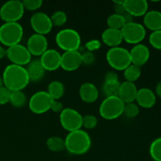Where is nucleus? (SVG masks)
<instances>
[{
  "label": "nucleus",
  "instance_id": "1",
  "mask_svg": "<svg viewBox=\"0 0 161 161\" xmlns=\"http://www.w3.org/2000/svg\"><path fill=\"white\" fill-rule=\"evenodd\" d=\"M2 78L4 86L10 91H23L30 83L26 68L13 64L5 68Z\"/></svg>",
  "mask_w": 161,
  "mask_h": 161
},
{
  "label": "nucleus",
  "instance_id": "2",
  "mask_svg": "<svg viewBox=\"0 0 161 161\" xmlns=\"http://www.w3.org/2000/svg\"><path fill=\"white\" fill-rule=\"evenodd\" d=\"M65 149L72 155H83L91 147V138L85 130H80L69 132L64 138Z\"/></svg>",
  "mask_w": 161,
  "mask_h": 161
},
{
  "label": "nucleus",
  "instance_id": "3",
  "mask_svg": "<svg viewBox=\"0 0 161 161\" xmlns=\"http://www.w3.org/2000/svg\"><path fill=\"white\" fill-rule=\"evenodd\" d=\"M23 36V27L18 22H8L0 26V42L7 48L20 44Z\"/></svg>",
  "mask_w": 161,
  "mask_h": 161
},
{
  "label": "nucleus",
  "instance_id": "4",
  "mask_svg": "<svg viewBox=\"0 0 161 161\" xmlns=\"http://www.w3.org/2000/svg\"><path fill=\"white\" fill-rule=\"evenodd\" d=\"M55 41L58 47L64 52L77 51L81 46L80 33L72 28H64L58 31Z\"/></svg>",
  "mask_w": 161,
  "mask_h": 161
},
{
  "label": "nucleus",
  "instance_id": "5",
  "mask_svg": "<svg viewBox=\"0 0 161 161\" xmlns=\"http://www.w3.org/2000/svg\"><path fill=\"white\" fill-rule=\"evenodd\" d=\"M124 103L118 96L105 97L99 107V114L106 120H113L124 114Z\"/></svg>",
  "mask_w": 161,
  "mask_h": 161
},
{
  "label": "nucleus",
  "instance_id": "6",
  "mask_svg": "<svg viewBox=\"0 0 161 161\" xmlns=\"http://www.w3.org/2000/svg\"><path fill=\"white\" fill-rule=\"evenodd\" d=\"M105 57L108 65L116 71H124L131 64L130 51L124 47L110 48Z\"/></svg>",
  "mask_w": 161,
  "mask_h": 161
},
{
  "label": "nucleus",
  "instance_id": "7",
  "mask_svg": "<svg viewBox=\"0 0 161 161\" xmlns=\"http://www.w3.org/2000/svg\"><path fill=\"white\" fill-rule=\"evenodd\" d=\"M22 1L10 0L6 2L0 8V18L5 22H18L25 14Z\"/></svg>",
  "mask_w": 161,
  "mask_h": 161
},
{
  "label": "nucleus",
  "instance_id": "8",
  "mask_svg": "<svg viewBox=\"0 0 161 161\" xmlns=\"http://www.w3.org/2000/svg\"><path fill=\"white\" fill-rule=\"evenodd\" d=\"M120 31L123 40L134 46L141 43L146 36V30L143 25L135 21L126 24Z\"/></svg>",
  "mask_w": 161,
  "mask_h": 161
},
{
  "label": "nucleus",
  "instance_id": "9",
  "mask_svg": "<svg viewBox=\"0 0 161 161\" xmlns=\"http://www.w3.org/2000/svg\"><path fill=\"white\" fill-rule=\"evenodd\" d=\"M59 119L61 127L68 132L80 130L83 127V116L72 108H64L60 113Z\"/></svg>",
  "mask_w": 161,
  "mask_h": 161
},
{
  "label": "nucleus",
  "instance_id": "10",
  "mask_svg": "<svg viewBox=\"0 0 161 161\" xmlns=\"http://www.w3.org/2000/svg\"><path fill=\"white\" fill-rule=\"evenodd\" d=\"M53 101L47 91H37L30 97V100L28 101V108L30 111L35 114H44L50 110Z\"/></svg>",
  "mask_w": 161,
  "mask_h": 161
},
{
  "label": "nucleus",
  "instance_id": "11",
  "mask_svg": "<svg viewBox=\"0 0 161 161\" xmlns=\"http://www.w3.org/2000/svg\"><path fill=\"white\" fill-rule=\"evenodd\" d=\"M6 57L11 64L25 67L31 62L32 56L27 49L26 46L20 43L8 47L6 49Z\"/></svg>",
  "mask_w": 161,
  "mask_h": 161
},
{
  "label": "nucleus",
  "instance_id": "12",
  "mask_svg": "<svg viewBox=\"0 0 161 161\" xmlns=\"http://www.w3.org/2000/svg\"><path fill=\"white\" fill-rule=\"evenodd\" d=\"M30 25L36 34H49L53 28L50 17L43 12H36L31 15L30 18Z\"/></svg>",
  "mask_w": 161,
  "mask_h": 161
},
{
  "label": "nucleus",
  "instance_id": "13",
  "mask_svg": "<svg viewBox=\"0 0 161 161\" xmlns=\"http://www.w3.org/2000/svg\"><path fill=\"white\" fill-rule=\"evenodd\" d=\"M26 47L31 56L40 57L48 50V41L45 36L35 33L28 39Z\"/></svg>",
  "mask_w": 161,
  "mask_h": 161
},
{
  "label": "nucleus",
  "instance_id": "14",
  "mask_svg": "<svg viewBox=\"0 0 161 161\" xmlns=\"http://www.w3.org/2000/svg\"><path fill=\"white\" fill-rule=\"evenodd\" d=\"M41 64L46 72H53L61 68V54L54 49H48L39 58Z\"/></svg>",
  "mask_w": 161,
  "mask_h": 161
},
{
  "label": "nucleus",
  "instance_id": "15",
  "mask_svg": "<svg viewBox=\"0 0 161 161\" xmlns=\"http://www.w3.org/2000/svg\"><path fill=\"white\" fill-rule=\"evenodd\" d=\"M82 64V53L79 50L64 52L61 54V68L65 72H74Z\"/></svg>",
  "mask_w": 161,
  "mask_h": 161
},
{
  "label": "nucleus",
  "instance_id": "16",
  "mask_svg": "<svg viewBox=\"0 0 161 161\" xmlns=\"http://www.w3.org/2000/svg\"><path fill=\"white\" fill-rule=\"evenodd\" d=\"M131 64L142 67L148 62L150 57V51L147 46L144 44H137L129 50Z\"/></svg>",
  "mask_w": 161,
  "mask_h": 161
},
{
  "label": "nucleus",
  "instance_id": "17",
  "mask_svg": "<svg viewBox=\"0 0 161 161\" xmlns=\"http://www.w3.org/2000/svg\"><path fill=\"white\" fill-rule=\"evenodd\" d=\"M125 10L133 17H144L148 12L149 4L146 0H125Z\"/></svg>",
  "mask_w": 161,
  "mask_h": 161
},
{
  "label": "nucleus",
  "instance_id": "18",
  "mask_svg": "<svg viewBox=\"0 0 161 161\" xmlns=\"http://www.w3.org/2000/svg\"><path fill=\"white\" fill-rule=\"evenodd\" d=\"M135 101L139 107L143 108H150L155 105L157 97L152 90L147 87H143L138 90Z\"/></svg>",
  "mask_w": 161,
  "mask_h": 161
},
{
  "label": "nucleus",
  "instance_id": "19",
  "mask_svg": "<svg viewBox=\"0 0 161 161\" xmlns=\"http://www.w3.org/2000/svg\"><path fill=\"white\" fill-rule=\"evenodd\" d=\"M138 88L135 83L125 81L120 83L118 97L124 104L135 102L136 99Z\"/></svg>",
  "mask_w": 161,
  "mask_h": 161
},
{
  "label": "nucleus",
  "instance_id": "20",
  "mask_svg": "<svg viewBox=\"0 0 161 161\" xmlns=\"http://www.w3.org/2000/svg\"><path fill=\"white\" fill-rule=\"evenodd\" d=\"M80 97L83 102L87 104H91L97 100L99 96L98 90L97 86L92 83L86 82L80 86L79 91Z\"/></svg>",
  "mask_w": 161,
  "mask_h": 161
},
{
  "label": "nucleus",
  "instance_id": "21",
  "mask_svg": "<svg viewBox=\"0 0 161 161\" xmlns=\"http://www.w3.org/2000/svg\"><path fill=\"white\" fill-rule=\"evenodd\" d=\"M102 41L104 44L109 47L110 48L119 47L123 40L122 34L120 30L106 28L102 34Z\"/></svg>",
  "mask_w": 161,
  "mask_h": 161
},
{
  "label": "nucleus",
  "instance_id": "22",
  "mask_svg": "<svg viewBox=\"0 0 161 161\" xmlns=\"http://www.w3.org/2000/svg\"><path fill=\"white\" fill-rule=\"evenodd\" d=\"M26 70L30 82L33 83H37L42 80L46 73V70L41 64L39 59L31 60V62L27 65Z\"/></svg>",
  "mask_w": 161,
  "mask_h": 161
},
{
  "label": "nucleus",
  "instance_id": "23",
  "mask_svg": "<svg viewBox=\"0 0 161 161\" xmlns=\"http://www.w3.org/2000/svg\"><path fill=\"white\" fill-rule=\"evenodd\" d=\"M143 26L150 31L161 30V12L158 10L148 11L143 18Z\"/></svg>",
  "mask_w": 161,
  "mask_h": 161
},
{
  "label": "nucleus",
  "instance_id": "24",
  "mask_svg": "<svg viewBox=\"0 0 161 161\" xmlns=\"http://www.w3.org/2000/svg\"><path fill=\"white\" fill-rule=\"evenodd\" d=\"M47 93L53 100H59L64 94V86L61 81L53 80L47 86Z\"/></svg>",
  "mask_w": 161,
  "mask_h": 161
},
{
  "label": "nucleus",
  "instance_id": "25",
  "mask_svg": "<svg viewBox=\"0 0 161 161\" xmlns=\"http://www.w3.org/2000/svg\"><path fill=\"white\" fill-rule=\"evenodd\" d=\"M47 147L49 150L54 153L62 152L65 149V143L64 139L59 136H52L50 137L47 140Z\"/></svg>",
  "mask_w": 161,
  "mask_h": 161
},
{
  "label": "nucleus",
  "instance_id": "26",
  "mask_svg": "<svg viewBox=\"0 0 161 161\" xmlns=\"http://www.w3.org/2000/svg\"><path fill=\"white\" fill-rule=\"evenodd\" d=\"M142 75L141 67L135 64H130L125 70L124 71V77L125 81L135 83L140 78Z\"/></svg>",
  "mask_w": 161,
  "mask_h": 161
},
{
  "label": "nucleus",
  "instance_id": "27",
  "mask_svg": "<svg viewBox=\"0 0 161 161\" xmlns=\"http://www.w3.org/2000/svg\"><path fill=\"white\" fill-rule=\"evenodd\" d=\"M28 102L26 95L23 91H11L9 103L14 108H22Z\"/></svg>",
  "mask_w": 161,
  "mask_h": 161
},
{
  "label": "nucleus",
  "instance_id": "28",
  "mask_svg": "<svg viewBox=\"0 0 161 161\" xmlns=\"http://www.w3.org/2000/svg\"><path fill=\"white\" fill-rule=\"evenodd\" d=\"M106 23L108 28L116 30H121L126 24L124 17L119 14H115V13L108 16Z\"/></svg>",
  "mask_w": 161,
  "mask_h": 161
},
{
  "label": "nucleus",
  "instance_id": "29",
  "mask_svg": "<svg viewBox=\"0 0 161 161\" xmlns=\"http://www.w3.org/2000/svg\"><path fill=\"white\" fill-rule=\"evenodd\" d=\"M120 83L118 82H104L102 86V91L105 97L118 96Z\"/></svg>",
  "mask_w": 161,
  "mask_h": 161
},
{
  "label": "nucleus",
  "instance_id": "30",
  "mask_svg": "<svg viewBox=\"0 0 161 161\" xmlns=\"http://www.w3.org/2000/svg\"><path fill=\"white\" fill-rule=\"evenodd\" d=\"M149 154L154 161H161V137L157 138L149 146Z\"/></svg>",
  "mask_w": 161,
  "mask_h": 161
},
{
  "label": "nucleus",
  "instance_id": "31",
  "mask_svg": "<svg viewBox=\"0 0 161 161\" xmlns=\"http://www.w3.org/2000/svg\"><path fill=\"white\" fill-rule=\"evenodd\" d=\"M50 20H51L53 26L61 27L64 25H65V23L67 22V14H66L64 11H55V12L50 16Z\"/></svg>",
  "mask_w": 161,
  "mask_h": 161
},
{
  "label": "nucleus",
  "instance_id": "32",
  "mask_svg": "<svg viewBox=\"0 0 161 161\" xmlns=\"http://www.w3.org/2000/svg\"><path fill=\"white\" fill-rule=\"evenodd\" d=\"M139 106L135 102L124 104V114L128 118H135L139 114Z\"/></svg>",
  "mask_w": 161,
  "mask_h": 161
},
{
  "label": "nucleus",
  "instance_id": "33",
  "mask_svg": "<svg viewBox=\"0 0 161 161\" xmlns=\"http://www.w3.org/2000/svg\"><path fill=\"white\" fill-rule=\"evenodd\" d=\"M149 42L153 48L161 50V30L152 31L149 35Z\"/></svg>",
  "mask_w": 161,
  "mask_h": 161
},
{
  "label": "nucleus",
  "instance_id": "34",
  "mask_svg": "<svg viewBox=\"0 0 161 161\" xmlns=\"http://www.w3.org/2000/svg\"><path fill=\"white\" fill-rule=\"evenodd\" d=\"M97 125V119L94 115H86L83 116V127L87 130L94 129Z\"/></svg>",
  "mask_w": 161,
  "mask_h": 161
},
{
  "label": "nucleus",
  "instance_id": "35",
  "mask_svg": "<svg viewBox=\"0 0 161 161\" xmlns=\"http://www.w3.org/2000/svg\"><path fill=\"white\" fill-rule=\"evenodd\" d=\"M25 9L29 11H36L42 6V0H24L22 1Z\"/></svg>",
  "mask_w": 161,
  "mask_h": 161
},
{
  "label": "nucleus",
  "instance_id": "36",
  "mask_svg": "<svg viewBox=\"0 0 161 161\" xmlns=\"http://www.w3.org/2000/svg\"><path fill=\"white\" fill-rule=\"evenodd\" d=\"M101 47H102V42L96 39H91L85 43V48L86 49V51L92 52V53L99 50Z\"/></svg>",
  "mask_w": 161,
  "mask_h": 161
},
{
  "label": "nucleus",
  "instance_id": "37",
  "mask_svg": "<svg viewBox=\"0 0 161 161\" xmlns=\"http://www.w3.org/2000/svg\"><path fill=\"white\" fill-rule=\"evenodd\" d=\"M11 91L4 86L0 88V105H3L9 103Z\"/></svg>",
  "mask_w": 161,
  "mask_h": 161
},
{
  "label": "nucleus",
  "instance_id": "38",
  "mask_svg": "<svg viewBox=\"0 0 161 161\" xmlns=\"http://www.w3.org/2000/svg\"><path fill=\"white\" fill-rule=\"evenodd\" d=\"M95 61V56L94 53L89 51H86L82 53V63L85 65H91Z\"/></svg>",
  "mask_w": 161,
  "mask_h": 161
},
{
  "label": "nucleus",
  "instance_id": "39",
  "mask_svg": "<svg viewBox=\"0 0 161 161\" xmlns=\"http://www.w3.org/2000/svg\"><path fill=\"white\" fill-rule=\"evenodd\" d=\"M124 2L125 0H119V1H113L114 3V11L115 14L123 15L126 12L125 7H124Z\"/></svg>",
  "mask_w": 161,
  "mask_h": 161
},
{
  "label": "nucleus",
  "instance_id": "40",
  "mask_svg": "<svg viewBox=\"0 0 161 161\" xmlns=\"http://www.w3.org/2000/svg\"><path fill=\"white\" fill-rule=\"evenodd\" d=\"M64 109V105L62 102H60L59 100H53L52 102L51 106H50V110L55 113H61L62 110Z\"/></svg>",
  "mask_w": 161,
  "mask_h": 161
},
{
  "label": "nucleus",
  "instance_id": "41",
  "mask_svg": "<svg viewBox=\"0 0 161 161\" xmlns=\"http://www.w3.org/2000/svg\"><path fill=\"white\" fill-rule=\"evenodd\" d=\"M119 81V77L118 75L113 71H109L107 72L105 75V80L104 82H118Z\"/></svg>",
  "mask_w": 161,
  "mask_h": 161
},
{
  "label": "nucleus",
  "instance_id": "42",
  "mask_svg": "<svg viewBox=\"0 0 161 161\" xmlns=\"http://www.w3.org/2000/svg\"><path fill=\"white\" fill-rule=\"evenodd\" d=\"M159 97L161 98V81L159 82L156 86V94Z\"/></svg>",
  "mask_w": 161,
  "mask_h": 161
},
{
  "label": "nucleus",
  "instance_id": "43",
  "mask_svg": "<svg viewBox=\"0 0 161 161\" xmlns=\"http://www.w3.org/2000/svg\"><path fill=\"white\" fill-rule=\"evenodd\" d=\"M6 49H5L3 46L0 45V60L3 59L4 57H6Z\"/></svg>",
  "mask_w": 161,
  "mask_h": 161
},
{
  "label": "nucleus",
  "instance_id": "44",
  "mask_svg": "<svg viewBox=\"0 0 161 161\" xmlns=\"http://www.w3.org/2000/svg\"><path fill=\"white\" fill-rule=\"evenodd\" d=\"M4 85H3V78H2L1 76H0V88L2 87V86H3Z\"/></svg>",
  "mask_w": 161,
  "mask_h": 161
}]
</instances>
